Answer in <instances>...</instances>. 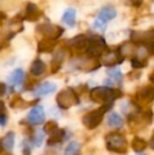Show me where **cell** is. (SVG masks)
<instances>
[{"label": "cell", "mask_w": 154, "mask_h": 155, "mask_svg": "<svg viewBox=\"0 0 154 155\" xmlns=\"http://www.w3.org/2000/svg\"><path fill=\"white\" fill-rule=\"evenodd\" d=\"M121 96H123L121 91L117 89L108 88V87H96L90 93L91 100L101 104L113 102L114 100Z\"/></svg>", "instance_id": "cell-1"}, {"label": "cell", "mask_w": 154, "mask_h": 155, "mask_svg": "<svg viewBox=\"0 0 154 155\" xmlns=\"http://www.w3.org/2000/svg\"><path fill=\"white\" fill-rule=\"evenodd\" d=\"M113 102H109V104H105L100 107V108L93 110L91 112L87 113L82 118V123L84 126L89 130H93V129L97 128L99 124H101L103 118V115L107 112H109L112 108H113Z\"/></svg>", "instance_id": "cell-2"}, {"label": "cell", "mask_w": 154, "mask_h": 155, "mask_svg": "<svg viewBox=\"0 0 154 155\" xmlns=\"http://www.w3.org/2000/svg\"><path fill=\"white\" fill-rule=\"evenodd\" d=\"M107 149L117 154H125L128 151V141L123 134L112 132L106 136Z\"/></svg>", "instance_id": "cell-3"}, {"label": "cell", "mask_w": 154, "mask_h": 155, "mask_svg": "<svg viewBox=\"0 0 154 155\" xmlns=\"http://www.w3.org/2000/svg\"><path fill=\"white\" fill-rule=\"evenodd\" d=\"M56 101H57L60 109L67 110V109L79 104V97L73 89L68 88L58 93L57 97H56Z\"/></svg>", "instance_id": "cell-4"}, {"label": "cell", "mask_w": 154, "mask_h": 155, "mask_svg": "<svg viewBox=\"0 0 154 155\" xmlns=\"http://www.w3.org/2000/svg\"><path fill=\"white\" fill-rule=\"evenodd\" d=\"M36 31L44 36V38L56 40L64 34V29L60 25H52V23H40L36 27Z\"/></svg>", "instance_id": "cell-5"}, {"label": "cell", "mask_w": 154, "mask_h": 155, "mask_svg": "<svg viewBox=\"0 0 154 155\" xmlns=\"http://www.w3.org/2000/svg\"><path fill=\"white\" fill-rule=\"evenodd\" d=\"M107 51L106 41L100 36L89 37V47L87 49V53L91 57H99Z\"/></svg>", "instance_id": "cell-6"}, {"label": "cell", "mask_w": 154, "mask_h": 155, "mask_svg": "<svg viewBox=\"0 0 154 155\" xmlns=\"http://www.w3.org/2000/svg\"><path fill=\"white\" fill-rule=\"evenodd\" d=\"M103 63L106 67H114L123 61L120 51H106L103 54Z\"/></svg>", "instance_id": "cell-7"}, {"label": "cell", "mask_w": 154, "mask_h": 155, "mask_svg": "<svg viewBox=\"0 0 154 155\" xmlns=\"http://www.w3.org/2000/svg\"><path fill=\"white\" fill-rule=\"evenodd\" d=\"M27 119L30 124H34V126L42 124L43 123H44V119H45V115H44L43 108L41 106L34 107V108L29 112Z\"/></svg>", "instance_id": "cell-8"}, {"label": "cell", "mask_w": 154, "mask_h": 155, "mask_svg": "<svg viewBox=\"0 0 154 155\" xmlns=\"http://www.w3.org/2000/svg\"><path fill=\"white\" fill-rule=\"evenodd\" d=\"M69 43L73 49L77 50V51H87L89 47V37L86 35H78L73 39H71Z\"/></svg>", "instance_id": "cell-9"}, {"label": "cell", "mask_w": 154, "mask_h": 155, "mask_svg": "<svg viewBox=\"0 0 154 155\" xmlns=\"http://www.w3.org/2000/svg\"><path fill=\"white\" fill-rule=\"evenodd\" d=\"M57 89V84L50 81H44L40 84L37 88L34 90V94L36 96H45L49 94L54 93Z\"/></svg>", "instance_id": "cell-10"}, {"label": "cell", "mask_w": 154, "mask_h": 155, "mask_svg": "<svg viewBox=\"0 0 154 155\" xmlns=\"http://www.w3.org/2000/svg\"><path fill=\"white\" fill-rule=\"evenodd\" d=\"M117 16V11L113 6H103L98 13V18L100 21L107 23L109 21H111L112 19H114Z\"/></svg>", "instance_id": "cell-11"}, {"label": "cell", "mask_w": 154, "mask_h": 155, "mask_svg": "<svg viewBox=\"0 0 154 155\" xmlns=\"http://www.w3.org/2000/svg\"><path fill=\"white\" fill-rule=\"evenodd\" d=\"M41 15H42V13H41V11H39V8H37V5L35 3H32V2L28 3L27 8H25V17L28 21L38 20L41 17Z\"/></svg>", "instance_id": "cell-12"}, {"label": "cell", "mask_w": 154, "mask_h": 155, "mask_svg": "<svg viewBox=\"0 0 154 155\" xmlns=\"http://www.w3.org/2000/svg\"><path fill=\"white\" fill-rule=\"evenodd\" d=\"M25 71L22 69H16L11 73L8 80L13 86H21L23 84V81H25Z\"/></svg>", "instance_id": "cell-13"}, {"label": "cell", "mask_w": 154, "mask_h": 155, "mask_svg": "<svg viewBox=\"0 0 154 155\" xmlns=\"http://www.w3.org/2000/svg\"><path fill=\"white\" fill-rule=\"evenodd\" d=\"M61 21L70 28H74L76 22V10L74 8H67L61 17Z\"/></svg>", "instance_id": "cell-14"}, {"label": "cell", "mask_w": 154, "mask_h": 155, "mask_svg": "<svg viewBox=\"0 0 154 155\" xmlns=\"http://www.w3.org/2000/svg\"><path fill=\"white\" fill-rule=\"evenodd\" d=\"M0 145L1 148L3 150H5L6 152H11L14 149V145H15V133L10 131L8 132L5 135L3 136L2 140L0 141Z\"/></svg>", "instance_id": "cell-15"}, {"label": "cell", "mask_w": 154, "mask_h": 155, "mask_svg": "<svg viewBox=\"0 0 154 155\" xmlns=\"http://www.w3.org/2000/svg\"><path fill=\"white\" fill-rule=\"evenodd\" d=\"M107 124L110 128L119 129L123 126V119L119 114L116 112H111L107 116Z\"/></svg>", "instance_id": "cell-16"}, {"label": "cell", "mask_w": 154, "mask_h": 155, "mask_svg": "<svg viewBox=\"0 0 154 155\" xmlns=\"http://www.w3.org/2000/svg\"><path fill=\"white\" fill-rule=\"evenodd\" d=\"M66 138V132H64V129H56L53 133L50 134V137L48 139V145H56V143H60L64 140Z\"/></svg>", "instance_id": "cell-17"}, {"label": "cell", "mask_w": 154, "mask_h": 155, "mask_svg": "<svg viewBox=\"0 0 154 155\" xmlns=\"http://www.w3.org/2000/svg\"><path fill=\"white\" fill-rule=\"evenodd\" d=\"M57 41L51 39H42L38 42V52L39 53H51L53 52Z\"/></svg>", "instance_id": "cell-18"}, {"label": "cell", "mask_w": 154, "mask_h": 155, "mask_svg": "<svg viewBox=\"0 0 154 155\" xmlns=\"http://www.w3.org/2000/svg\"><path fill=\"white\" fill-rule=\"evenodd\" d=\"M137 98L142 101L151 102L154 98V89L151 86L145 87L137 93Z\"/></svg>", "instance_id": "cell-19"}, {"label": "cell", "mask_w": 154, "mask_h": 155, "mask_svg": "<svg viewBox=\"0 0 154 155\" xmlns=\"http://www.w3.org/2000/svg\"><path fill=\"white\" fill-rule=\"evenodd\" d=\"M147 146H148L147 141L145 140L144 138H142V137H137V136L134 137L133 140H132V143H131L132 149H133L136 153H142L143 151H145Z\"/></svg>", "instance_id": "cell-20"}, {"label": "cell", "mask_w": 154, "mask_h": 155, "mask_svg": "<svg viewBox=\"0 0 154 155\" xmlns=\"http://www.w3.org/2000/svg\"><path fill=\"white\" fill-rule=\"evenodd\" d=\"M44 71H45L44 62L41 59H39V58L34 60L31 65V73L33 74L34 76H40L41 74H43Z\"/></svg>", "instance_id": "cell-21"}, {"label": "cell", "mask_w": 154, "mask_h": 155, "mask_svg": "<svg viewBox=\"0 0 154 155\" xmlns=\"http://www.w3.org/2000/svg\"><path fill=\"white\" fill-rule=\"evenodd\" d=\"M62 61H64V53L59 51L55 54V56L52 59V72L53 73H56L61 68Z\"/></svg>", "instance_id": "cell-22"}, {"label": "cell", "mask_w": 154, "mask_h": 155, "mask_svg": "<svg viewBox=\"0 0 154 155\" xmlns=\"http://www.w3.org/2000/svg\"><path fill=\"white\" fill-rule=\"evenodd\" d=\"M79 151H80L79 143L76 140H72V141H70V143H69L66 149H64V155H78Z\"/></svg>", "instance_id": "cell-23"}, {"label": "cell", "mask_w": 154, "mask_h": 155, "mask_svg": "<svg viewBox=\"0 0 154 155\" xmlns=\"http://www.w3.org/2000/svg\"><path fill=\"white\" fill-rule=\"evenodd\" d=\"M107 74H108V76H109L110 79H111L112 81L114 80V81L120 84L121 80H123V73H121V71L119 69H116V68H112V69L108 70Z\"/></svg>", "instance_id": "cell-24"}, {"label": "cell", "mask_w": 154, "mask_h": 155, "mask_svg": "<svg viewBox=\"0 0 154 155\" xmlns=\"http://www.w3.org/2000/svg\"><path fill=\"white\" fill-rule=\"evenodd\" d=\"M56 129H58L57 123H56V121H54V120H50V121H48V123L44 124V127H43L42 132H44V133H47V134L50 135L51 133H53Z\"/></svg>", "instance_id": "cell-25"}, {"label": "cell", "mask_w": 154, "mask_h": 155, "mask_svg": "<svg viewBox=\"0 0 154 155\" xmlns=\"http://www.w3.org/2000/svg\"><path fill=\"white\" fill-rule=\"evenodd\" d=\"M43 137H44V134H43L42 131H40V130L36 131L35 136H34L33 139H32L33 146H35V147H40L43 143Z\"/></svg>", "instance_id": "cell-26"}, {"label": "cell", "mask_w": 154, "mask_h": 155, "mask_svg": "<svg viewBox=\"0 0 154 155\" xmlns=\"http://www.w3.org/2000/svg\"><path fill=\"white\" fill-rule=\"evenodd\" d=\"M5 112L6 110H5V106H4V102L0 100V124L1 126H5L6 120H8Z\"/></svg>", "instance_id": "cell-27"}, {"label": "cell", "mask_w": 154, "mask_h": 155, "mask_svg": "<svg viewBox=\"0 0 154 155\" xmlns=\"http://www.w3.org/2000/svg\"><path fill=\"white\" fill-rule=\"evenodd\" d=\"M131 64L134 69H142V68H144L147 64V62H145L144 60H140L137 57H134L131 59Z\"/></svg>", "instance_id": "cell-28"}, {"label": "cell", "mask_w": 154, "mask_h": 155, "mask_svg": "<svg viewBox=\"0 0 154 155\" xmlns=\"http://www.w3.org/2000/svg\"><path fill=\"white\" fill-rule=\"evenodd\" d=\"M93 28L96 30H99V31H101V32H105L106 29H107V23L103 22V21H100L99 19H96V20L93 22Z\"/></svg>", "instance_id": "cell-29"}, {"label": "cell", "mask_w": 154, "mask_h": 155, "mask_svg": "<svg viewBox=\"0 0 154 155\" xmlns=\"http://www.w3.org/2000/svg\"><path fill=\"white\" fill-rule=\"evenodd\" d=\"M6 92V86L3 82H0V96H3Z\"/></svg>", "instance_id": "cell-30"}, {"label": "cell", "mask_w": 154, "mask_h": 155, "mask_svg": "<svg viewBox=\"0 0 154 155\" xmlns=\"http://www.w3.org/2000/svg\"><path fill=\"white\" fill-rule=\"evenodd\" d=\"M144 0H131V4L133 6H139Z\"/></svg>", "instance_id": "cell-31"}, {"label": "cell", "mask_w": 154, "mask_h": 155, "mask_svg": "<svg viewBox=\"0 0 154 155\" xmlns=\"http://www.w3.org/2000/svg\"><path fill=\"white\" fill-rule=\"evenodd\" d=\"M5 18H6L5 14H4V13H2V12H0V21L3 20V19H5Z\"/></svg>", "instance_id": "cell-32"}, {"label": "cell", "mask_w": 154, "mask_h": 155, "mask_svg": "<svg viewBox=\"0 0 154 155\" xmlns=\"http://www.w3.org/2000/svg\"><path fill=\"white\" fill-rule=\"evenodd\" d=\"M136 155H146V154H145V153H137Z\"/></svg>", "instance_id": "cell-33"}]
</instances>
